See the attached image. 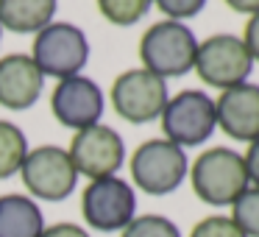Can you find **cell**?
<instances>
[{
	"label": "cell",
	"instance_id": "obj_7",
	"mask_svg": "<svg viewBox=\"0 0 259 237\" xmlns=\"http://www.w3.org/2000/svg\"><path fill=\"white\" fill-rule=\"evenodd\" d=\"M25 190L39 201L59 204L70 198L78 184V170L70 162V153L59 145H39L25 153L20 168Z\"/></svg>",
	"mask_w": 259,
	"mask_h": 237
},
{
	"label": "cell",
	"instance_id": "obj_16",
	"mask_svg": "<svg viewBox=\"0 0 259 237\" xmlns=\"http://www.w3.org/2000/svg\"><path fill=\"white\" fill-rule=\"evenodd\" d=\"M28 153L25 134L9 120H0V179H9L23 168V159Z\"/></svg>",
	"mask_w": 259,
	"mask_h": 237
},
{
	"label": "cell",
	"instance_id": "obj_22",
	"mask_svg": "<svg viewBox=\"0 0 259 237\" xmlns=\"http://www.w3.org/2000/svg\"><path fill=\"white\" fill-rule=\"evenodd\" d=\"M242 162H245V170H248V181H251V187H259V140L248 142V151L242 153Z\"/></svg>",
	"mask_w": 259,
	"mask_h": 237
},
{
	"label": "cell",
	"instance_id": "obj_6",
	"mask_svg": "<svg viewBox=\"0 0 259 237\" xmlns=\"http://www.w3.org/2000/svg\"><path fill=\"white\" fill-rule=\"evenodd\" d=\"M192 70L206 87L229 90V87L245 84L253 70V59L248 53L245 42L234 34H214L209 40L198 42L195 64Z\"/></svg>",
	"mask_w": 259,
	"mask_h": 237
},
{
	"label": "cell",
	"instance_id": "obj_24",
	"mask_svg": "<svg viewBox=\"0 0 259 237\" xmlns=\"http://www.w3.org/2000/svg\"><path fill=\"white\" fill-rule=\"evenodd\" d=\"M39 237H90V231L75 223H53V226H45Z\"/></svg>",
	"mask_w": 259,
	"mask_h": 237
},
{
	"label": "cell",
	"instance_id": "obj_14",
	"mask_svg": "<svg viewBox=\"0 0 259 237\" xmlns=\"http://www.w3.org/2000/svg\"><path fill=\"white\" fill-rule=\"evenodd\" d=\"M45 218L36 201L20 192L0 195V237H39Z\"/></svg>",
	"mask_w": 259,
	"mask_h": 237
},
{
	"label": "cell",
	"instance_id": "obj_23",
	"mask_svg": "<svg viewBox=\"0 0 259 237\" xmlns=\"http://www.w3.org/2000/svg\"><path fill=\"white\" fill-rule=\"evenodd\" d=\"M242 42H245V48H248L253 62H259V14H253L245 23V36H242Z\"/></svg>",
	"mask_w": 259,
	"mask_h": 237
},
{
	"label": "cell",
	"instance_id": "obj_11",
	"mask_svg": "<svg viewBox=\"0 0 259 237\" xmlns=\"http://www.w3.org/2000/svg\"><path fill=\"white\" fill-rule=\"evenodd\" d=\"M51 112L67 129H90V126L101 123L103 114V92L87 75H73V78H62L53 87L51 95Z\"/></svg>",
	"mask_w": 259,
	"mask_h": 237
},
{
	"label": "cell",
	"instance_id": "obj_20",
	"mask_svg": "<svg viewBox=\"0 0 259 237\" xmlns=\"http://www.w3.org/2000/svg\"><path fill=\"white\" fill-rule=\"evenodd\" d=\"M190 237H245L229 215H209L192 226Z\"/></svg>",
	"mask_w": 259,
	"mask_h": 237
},
{
	"label": "cell",
	"instance_id": "obj_26",
	"mask_svg": "<svg viewBox=\"0 0 259 237\" xmlns=\"http://www.w3.org/2000/svg\"><path fill=\"white\" fill-rule=\"evenodd\" d=\"M0 36H3V28H0Z\"/></svg>",
	"mask_w": 259,
	"mask_h": 237
},
{
	"label": "cell",
	"instance_id": "obj_4",
	"mask_svg": "<svg viewBox=\"0 0 259 237\" xmlns=\"http://www.w3.org/2000/svg\"><path fill=\"white\" fill-rule=\"evenodd\" d=\"M187 153L170 140H148L131 156V179L148 195H170L187 179Z\"/></svg>",
	"mask_w": 259,
	"mask_h": 237
},
{
	"label": "cell",
	"instance_id": "obj_3",
	"mask_svg": "<svg viewBox=\"0 0 259 237\" xmlns=\"http://www.w3.org/2000/svg\"><path fill=\"white\" fill-rule=\"evenodd\" d=\"M218 129L214 101L203 90H184L167 98L162 109V131L164 140L179 148H195L206 142Z\"/></svg>",
	"mask_w": 259,
	"mask_h": 237
},
{
	"label": "cell",
	"instance_id": "obj_21",
	"mask_svg": "<svg viewBox=\"0 0 259 237\" xmlns=\"http://www.w3.org/2000/svg\"><path fill=\"white\" fill-rule=\"evenodd\" d=\"M153 3L159 6L162 14H167V20H176V23L198 17L206 6V0H153Z\"/></svg>",
	"mask_w": 259,
	"mask_h": 237
},
{
	"label": "cell",
	"instance_id": "obj_1",
	"mask_svg": "<svg viewBox=\"0 0 259 237\" xmlns=\"http://www.w3.org/2000/svg\"><path fill=\"white\" fill-rule=\"evenodd\" d=\"M192 192L209 207H231L251 187L242 153L231 148H209L190 168Z\"/></svg>",
	"mask_w": 259,
	"mask_h": 237
},
{
	"label": "cell",
	"instance_id": "obj_9",
	"mask_svg": "<svg viewBox=\"0 0 259 237\" xmlns=\"http://www.w3.org/2000/svg\"><path fill=\"white\" fill-rule=\"evenodd\" d=\"M167 81L148 73L145 67L125 70L112 84V106L123 120L134 126L151 123L162 117V109L167 103Z\"/></svg>",
	"mask_w": 259,
	"mask_h": 237
},
{
	"label": "cell",
	"instance_id": "obj_13",
	"mask_svg": "<svg viewBox=\"0 0 259 237\" xmlns=\"http://www.w3.org/2000/svg\"><path fill=\"white\" fill-rule=\"evenodd\" d=\"M45 75L25 53H9L0 59V106L9 112L31 109L42 95Z\"/></svg>",
	"mask_w": 259,
	"mask_h": 237
},
{
	"label": "cell",
	"instance_id": "obj_19",
	"mask_svg": "<svg viewBox=\"0 0 259 237\" xmlns=\"http://www.w3.org/2000/svg\"><path fill=\"white\" fill-rule=\"evenodd\" d=\"M120 237H181L179 226L164 215H137Z\"/></svg>",
	"mask_w": 259,
	"mask_h": 237
},
{
	"label": "cell",
	"instance_id": "obj_17",
	"mask_svg": "<svg viewBox=\"0 0 259 237\" xmlns=\"http://www.w3.org/2000/svg\"><path fill=\"white\" fill-rule=\"evenodd\" d=\"M98 12L112 25H134L151 12L153 0H95Z\"/></svg>",
	"mask_w": 259,
	"mask_h": 237
},
{
	"label": "cell",
	"instance_id": "obj_15",
	"mask_svg": "<svg viewBox=\"0 0 259 237\" xmlns=\"http://www.w3.org/2000/svg\"><path fill=\"white\" fill-rule=\"evenodd\" d=\"M59 0H0V28L14 34H39L53 23Z\"/></svg>",
	"mask_w": 259,
	"mask_h": 237
},
{
	"label": "cell",
	"instance_id": "obj_8",
	"mask_svg": "<svg viewBox=\"0 0 259 237\" xmlns=\"http://www.w3.org/2000/svg\"><path fill=\"white\" fill-rule=\"evenodd\" d=\"M81 215L98 231H123L137 218V192L120 176L95 179L81 192Z\"/></svg>",
	"mask_w": 259,
	"mask_h": 237
},
{
	"label": "cell",
	"instance_id": "obj_18",
	"mask_svg": "<svg viewBox=\"0 0 259 237\" xmlns=\"http://www.w3.org/2000/svg\"><path fill=\"white\" fill-rule=\"evenodd\" d=\"M231 220L240 226L245 237H259V187H248L234 204H231Z\"/></svg>",
	"mask_w": 259,
	"mask_h": 237
},
{
	"label": "cell",
	"instance_id": "obj_25",
	"mask_svg": "<svg viewBox=\"0 0 259 237\" xmlns=\"http://www.w3.org/2000/svg\"><path fill=\"white\" fill-rule=\"evenodd\" d=\"M226 6L240 14H251V17L259 14V0H226Z\"/></svg>",
	"mask_w": 259,
	"mask_h": 237
},
{
	"label": "cell",
	"instance_id": "obj_12",
	"mask_svg": "<svg viewBox=\"0 0 259 237\" xmlns=\"http://www.w3.org/2000/svg\"><path fill=\"white\" fill-rule=\"evenodd\" d=\"M214 114L223 134L240 142L259 140V84H237L220 92Z\"/></svg>",
	"mask_w": 259,
	"mask_h": 237
},
{
	"label": "cell",
	"instance_id": "obj_2",
	"mask_svg": "<svg viewBox=\"0 0 259 237\" xmlns=\"http://www.w3.org/2000/svg\"><path fill=\"white\" fill-rule=\"evenodd\" d=\"M198 40L184 23L162 20L153 23L140 40V59L148 73L159 78H179L187 75L195 64Z\"/></svg>",
	"mask_w": 259,
	"mask_h": 237
},
{
	"label": "cell",
	"instance_id": "obj_10",
	"mask_svg": "<svg viewBox=\"0 0 259 237\" xmlns=\"http://www.w3.org/2000/svg\"><path fill=\"white\" fill-rule=\"evenodd\" d=\"M70 162L78 170V176L87 179H106V176H117V170L125 162V145L123 137L109 126H90L73 134L70 140Z\"/></svg>",
	"mask_w": 259,
	"mask_h": 237
},
{
	"label": "cell",
	"instance_id": "obj_5",
	"mask_svg": "<svg viewBox=\"0 0 259 237\" xmlns=\"http://www.w3.org/2000/svg\"><path fill=\"white\" fill-rule=\"evenodd\" d=\"M34 64L42 75L53 78H73L87 67L90 42L87 34L73 23H51L34 40Z\"/></svg>",
	"mask_w": 259,
	"mask_h": 237
}]
</instances>
